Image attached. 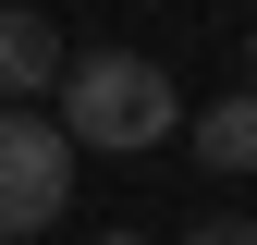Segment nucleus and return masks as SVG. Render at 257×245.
Here are the masks:
<instances>
[{"mask_svg": "<svg viewBox=\"0 0 257 245\" xmlns=\"http://www.w3.org/2000/svg\"><path fill=\"white\" fill-rule=\"evenodd\" d=\"M98 245H147V233H98Z\"/></svg>", "mask_w": 257, "mask_h": 245, "instance_id": "obj_7", "label": "nucleus"}, {"mask_svg": "<svg viewBox=\"0 0 257 245\" xmlns=\"http://www.w3.org/2000/svg\"><path fill=\"white\" fill-rule=\"evenodd\" d=\"M245 86H257V25H245Z\"/></svg>", "mask_w": 257, "mask_h": 245, "instance_id": "obj_6", "label": "nucleus"}, {"mask_svg": "<svg viewBox=\"0 0 257 245\" xmlns=\"http://www.w3.org/2000/svg\"><path fill=\"white\" fill-rule=\"evenodd\" d=\"M184 245H257V221H233V208H220V221H196Z\"/></svg>", "mask_w": 257, "mask_h": 245, "instance_id": "obj_5", "label": "nucleus"}, {"mask_svg": "<svg viewBox=\"0 0 257 245\" xmlns=\"http://www.w3.org/2000/svg\"><path fill=\"white\" fill-rule=\"evenodd\" d=\"M74 196V135L37 122L25 98H0V233H49Z\"/></svg>", "mask_w": 257, "mask_h": 245, "instance_id": "obj_2", "label": "nucleus"}, {"mask_svg": "<svg viewBox=\"0 0 257 245\" xmlns=\"http://www.w3.org/2000/svg\"><path fill=\"white\" fill-rule=\"evenodd\" d=\"M61 61H74V49H61V25L25 13V0H0V98H49Z\"/></svg>", "mask_w": 257, "mask_h": 245, "instance_id": "obj_3", "label": "nucleus"}, {"mask_svg": "<svg viewBox=\"0 0 257 245\" xmlns=\"http://www.w3.org/2000/svg\"><path fill=\"white\" fill-rule=\"evenodd\" d=\"M172 122H184V98H172V74H159L147 49H74L61 61V135L74 147L135 160V147H159Z\"/></svg>", "mask_w": 257, "mask_h": 245, "instance_id": "obj_1", "label": "nucleus"}, {"mask_svg": "<svg viewBox=\"0 0 257 245\" xmlns=\"http://www.w3.org/2000/svg\"><path fill=\"white\" fill-rule=\"evenodd\" d=\"M196 160L208 172H257V86H233V98L196 110Z\"/></svg>", "mask_w": 257, "mask_h": 245, "instance_id": "obj_4", "label": "nucleus"}]
</instances>
